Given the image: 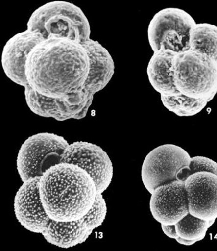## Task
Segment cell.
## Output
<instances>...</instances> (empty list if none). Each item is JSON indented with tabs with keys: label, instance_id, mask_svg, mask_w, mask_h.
I'll return each mask as SVG.
<instances>
[{
	"label": "cell",
	"instance_id": "1",
	"mask_svg": "<svg viewBox=\"0 0 217 251\" xmlns=\"http://www.w3.org/2000/svg\"><path fill=\"white\" fill-rule=\"evenodd\" d=\"M90 70L91 59L84 42L44 37L25 58L24 87L45 97L63 98L85 90Z\"/></svg>",
	"mask_w": 217,
	"mask_h": 251
},
{
	"label": "cell",
	"instance_id": "2",
	"mask_svg": "<svg viewBox=\"0 0 217 251\" xmlns=\"http://www.w3.org/2000/svg\"><path fill=\"white\" fill-rule=\"evenodd\" d=\"M41 203L51 220L73 222L89 213L97 190L93 178L78 165L62 162L45 171L38 182Z\"/></svg>",
	"mask_w": 217,
	"mask_h": 251
},
{
	"label": "cell",
	"instance_id": "3",
	"mask_svg": "<svg viewBox=\"0 0 217 251\" xmlns=\"http://www.w3.org/2000/svg\"><path fill=\"white\" fill-rule=\"evenodd\" d=\"M174 82L178 91L208 102L217 93V64L202 51L188 49L176 53L173 61Z\"/></svg>",
	"mask_w": 217,
	"mask_h": 251
},
{
	"label": "cell",
	"instance_id": "4",
	"mask_svg": "<svg viewBox=\"0 0 217 251\" xmlns=\"http://www.w3.org/2000/svg\"><path fill=\"white\" fill-rule=\"evenodd\" d=\"M27 29L39 32L45 38L59 36L79 42L90 39L91 27L83 10L70 2H49L34 10Z\"/></svg>",
	"mask_w": 217,
	"mask_h": 251
},
{
	"label": "cell",
	"instance_id": "5",
	"mask_svg": "<svg viewBox=\"0 0 217 251\" xmlns=\"http://www.w3.org/2000/svg\"><path fill=\"white\" fill-rule=\"evenodd\" d=\"M70 144L64 137L42 132L28 137L19 149L17 169L23 182L40 177L49 167L62 162V156Z\"/></svg>",
	"mask_w": 217,
	"mask_h": 251
},
{
	"label": "cell",
	"instance_id": "6",
	"mask_svg": "<svg viewBox=\"0 0 217 251\" xmlns=\"http://www.w3.org/2000/svg\"><path fill=\"white\" fill-rule=\"evenodd\" d=\"M196 24L188 12L178 8H166L156 13L150 20L147 37L152 50L161 46L180 52L190 49V32Z\"/></svg>",
	"mask_w": 217,
	"mask_h": 251
},
{
	"label": "cell",
	"instance_id": "7",
	"mask_svg": "<svg viewBox=\"0 0 217 251\" xmlns=\"http://www.w3.org/2000/svg\"><path fill=\"white\" fill-rule=\"evenodd\" d=\"M191 157L179 146L166 144L159 146L145 156L141 169L142 181L150 194L162 184L177 180L182 169L190 166Z\"/></svg>",
	"mask_w": 217,
	"mask_h": 251
},
{
	"label": "cell",
	"instance_id": "8",
	"mask_svg": "<svg viewBox=\"0 0 217 251\" xmlns=\"http://www.w3.org/2000/svg\"><path fill=\"white\" fill-rule=\"evenodd\" d=\"M62 162L73 163L85 169L95 181L97 194H102L110 186L113 163L99 146L85 141L70 144L62 154Z\"/></svg>",
	"mask_w": 217,
	"mask_h": 251
},
{
	"label": "cell",
	"instance_id": "9",
	"mask_svg": "<svg viewBox=\"0 0 217 251\" xmlns=\"http://www.w3.org/2000/svg\"><path fill=\"white\" fill-rule=\"evenodd\" d=\"M189 212L204 221L217 219V175L210 172H196L184 181Z\"/></svg>",
	"mask_w": 217,
	"mask_h": 251
},
{
	"label": "cell",
	"instance_id": "10",
	"mask_svg": "<svg viewBox=\"0 0 217 251\" xmlns=\"http://www.w3.org/2000/svg\"><path fill=\"white\" fill-rule=\"evenodd\" d=\"M150 211L154 220L163 225H175L189 212L184 181L162 184L151 194Z\"/></svg>",
	"mask_w": 217,
	"mask_h": 251
},
{
	"label": "cell",
	"instance_id": "11",
	"mask_svg": "<svg viewBox=\"0 0 217 251\" xmlns=\"http://www.w3.org/2000/svg\"><path fill=\"white\" fill-rule=\"evenodd\" d=\"M40 177L23 182L14 199V209L17 221L31 232L42 234L50 222L41 203L38 182Z\"/></svg>",
	"mask_w": 217,
	"mask_h": 251
},
{
	"label": "cell",
	"instance_id": "12",
	"mask_svg": "<svg viewBox=\"0 0 217 251\" xmlns=\"http://www.w3.org/2000/svg\"><path fill=\"white\" fill-rule=\"evenodd\" d=\"M44 36L37 31L27 29L17 33L8 40L3 47L1 65L6 76L16 84L26 85L24 66L27 53Z\"/></svg>",
	"mask_w": 217,
	"mask_h": 251
},
{
	"label": "cell",
	"instance_id": "13",
	"mask_svg": "<svg viewBox=\"0 0 217 251\" xmlns=\"http://www.w3.org/2000/svg\"><path fill=\"white\" fill-rule=\"evenodd\" d=\"M84 44L91 59V70L85 89L94 95L110 82L115 74V62L109 51L97 41L89 39Z\"/></svg>",
	"mask_w": 217,
	"mask_h": 251
},
{
	"label": "cell",
	"instance_id": "14",
	"mask_svg": "<svg viewBox=\"0 0 217 251\" xmlns=\"http://www.w3.org/2000/svg\"><path fill=\"white\" fill-rule=\"evenodd\" d=\"M177 52L161 46L154 51L147 67L150 84L160 96L179 94L174 82L173 61Z\"/></svg>",
	"mask_w": 217,
	"mask_h": 251
},
{
	"label": "cell",
	"instance_id": "15",
	"mask_svg": "<svg viewBox=\"0 0 217 251\" xmlns=\"http://www.w3.org/2000/svg\"><path fill=\"white\" fill-rule=\"evenodd\" d=\"M93 231L90 230L83 218L73 222H57L51 220L42 235L51 245L69 249L83 244Z\"/></svg>",
	"mask_w": 217,
	"mask_h": 251
},
{
	"label": "cell",
	"instance_id": "16",
	"mask_svg": "<svg viewBox=\"0 0 217 251\" xmlns=\"http://www.w3.org/2000/svg\"><path fill=\"white\" fill-rule=\"evenodd\" d=\"M190 47L206 53L217 64V26L212 24H195L191 30Z\"/></svg>",
	"mask_w": 217,
	"mask_h": 251
},
{
	"label": "cell",
	"instance_id": "17",
	"mask_svg": "<svg viewBox=\"0 0 217 251\" xmlns=\"http://www.w3.org/2000/svg\"><path fill=\"white\" fill-rule=\"evenodd\" d=\"M160 99L165 108L180 117H193L199 114L208 103L206 100H196L181 93L160 96Z\"/></svg>",
	"mask_w": 217,
	"mask_h": 251
},
{
	"label": "cell",
	"instance_id": "18",
	"mask_svg": "<svg viewBox=\"0 0 217 251\" xmlns=\"http://www.w3.org/2000/svg\"><path fill=\"white\" fill-rule=\"evenodd\" d=\"M216 221H204L189 213L175 225L176 232L182 239L199 242L205 239L206 233Z\"/></svg>",
	"mask_w": 217,
	"mask_h": 251
},
{
	"label": "cell",
	"instance_id": "19",
	"mask_svg": "<svg viewBox=\"0 0 217 251\" xmlns=\"http://www.w3.org/2000/svg\"><path fill=\"white\" fill-rule=\"evenodd\" d=\"M200 171L210 172L217 175V163L206 156H194L191 158L190 166L184 167L178 172L177 179L178 181H185L191 174Z\"/></svg>",
	"mask_w": 217,
	"mask_h": 251
},
{
	"label": "cell",
	"instance_id": "20",
	"mask_svg": "<svg viewBox=\"0 0 217 251\" xmlns=\"http://www.w3.org/2000/svg\"><path fill=\"white\" fill-rule=\"evenodd\" d=\"M107 205L102 194L96 195L95 203L89 213L83 218L84 222L90 230L98 228L104 223L107 215Z\"/></svg>",
	"mask_w": 217,
	"mask_h": 251
},
{
	"label": "cell",
	"instance_id": "21",
	"mask_svg": "<svg viewBox=\"0 0 217 251\" xmlns=\"http://www.w3.org/2000/svg\"><path fill=\"white\" fill-rule=\"evenodd\" d=\"M163 232L165 235L170 239H176L178 237L177 232H176L175 225H161Z\"/></svg>",
	"mask_w": 217,
	"mask_h": 251
},
{
	"label": "cell",
	"instance_id": "22",
	"mask_svg": "<svg viewBox=\"0 0 217 251\" xmlns=\"http://www.w3.org/2000/svg\"><path fill=\"white\" fill-rule=\"evenodd\" d=\"M175 240L178 242V244H181V245L186 246L194 245V244L196 243L197 242L196 241H193V240L182 239V238H180L179 237L177 238V239H176Z\"/></svg>",
	"mask_w": 217,
	"mask_h": 251
}]
</instances>
